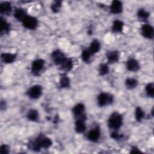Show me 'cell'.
I'll return each instance as SVG.
<instances>
[{
    "mask_svg": "<svg viewBox=\"0 0 154 154\" xmlns=\"http://www.w3.org/2000/svg\"><path fill=\"white\" fill-rule=\"evenodd\" d=\"M52 142L50 138L43 135H38L34 141L29 144V148L35 152H38L41 149H48L52 146Z\"/></svg>",
    "mask_w": 154,
    "mask_h": 154,
    "instance_id": "1",
    "label": "cell"
},
{
    "mask_svg": "<svg viewBox=\"0 0 154 154\" xmlns=\"http://www.w3.org/2000/svg\"><path fill=\"white\" fill-rule=\"evenodd\" d=\"M123 117L120 114L117 112L112 113L108 120V127L114 131L118 130L122 125Z\"/></svg>",
    "mask_w": 154,
    "mask_h": 154,
    "instance_id": "2",
    "label": "cell"
},
{
    "mask_svg": "<svg viewBox=\"0 0 154 154\" xmlns=\"http://www.w3.org/2000/svg\"><path fill=\"white\" fill-rule=\"evenodd\" d=\"M114 100L112 95L107 93H100L97 97V103L100 106L111 104Z\"/></svg>",
    "mask_w": 154,
    "mask_h": 154,
    "instance_id": "3",
    "label": "cell"
},
{
    "mask_svg": "<svg viewBox=\"0 0 154 154\" xmlns=\"http://www.w3.org/2000/svg\"><path fill=\"white\" fill-rule=\"evenodd\" d=\"M43 88L42 86L35 85L31 87L27 91L26 93L28 97L32 99H37L40 97L42 94Z\"/></svg>",
    "mask_w": 154,
    "mask_h": 154,
    "instance_id": "4",
    "label": "cell"
},
{
    "mask_svg": "<svg viewBox=\"0 0 154 154\" xmlns=\"http://www.w3.org/2000/svg\"><path fill=\"white\" fill-rule=\"evenodd\" d=\"M85 111V106L82 103H78L76 104L72 109V112L75 117L77 119H82L85 120L86 117L84 113Z\"/></svg>",
    "mask_w": 154,
    "mask_h": 154,
    "instance_id": "5",
    "label": "cell"
},
{
    "mask_svg": "<svg viewBox=\"0 0 154 154\" xmlns=\"http://www.w3.org/2000/svg\"><path fill=\"white\" fill-rule=\"evenodd\" d=\"M45 66V61L42 59H37L32 63L31 72L33 75L38 76L43 70Z\"/></svg>",
    "mask_w": 154,
    "mask_h": 154,
    "instance_id": "6",
    "label": "cell"
},
{
    "mask_svg": "<svg viewBox=\"0 0 154 154\" xmlns=\"http://www.w3.org/2000/svg\"><path fill=\"white\" fill-rule=\"evenodd\" d=\"M23 26L29 29H34L36 28L38 25V21L37 19L33 16L27 15L23 20L22 22Z\"/></svg>",
    "mask_w": 154,
    "mask_h": 154,
    "instance_id": "7",
    "label": "cell"
},
{
    "mask_svg": "<svg viewBox=\"0 0 154 154\" xmlns=\"http://www.w3.org/2000/svg\"><path fill=\"white\" fill-rule=\"evenodd\" d=\"M52 58L57 65L61 66L67 59L64 54L60 50H55L52 53Z\"/></svg>",
    "mask_w": 154,
    "mask_h": 154,
    "instance_id": "8",
    "label": "cell"
},
{
    "mask_svg": "<svg viewBox=\"0 0 154 154\" xmlns=\"http://www.w3.org/2000/svg\"><path fill=\"white\" fill-rule=\"evenodd\" d=\"M141 34L146 38L152 39L154 35V30L153 26L149 24H145L141 28Z\"/></svg>",
    "mask_w": 154,
    "mask_h": 154,
    "instance_id": "9",
    "label": "cell"
},
{
    "mask_svg": "<svg viewBox=\"0 0 154 154\" xmlns=\"http://www.w3.org/2000/svg\"><path fill=\"white\" fill-rule=\"evenodd\" d=\"M100 129L98 126H96L95 128L91 129L87 134L88 139L93 142H96L100 138Z\"/></svg>",
    "mask_w": 154,
    "mask_h": 154,
    "instance_id": "10",
    "label": "cell"
},
{
    "mask_svg": "<svg viewBox=\"0 0 154 154\" xmlns=\"http://www.w3.org/2000/svg\"><path fill=\"white\" fill-rule=\"evenodd\" d=\"M123 10V5L119 1H113L110 6V11L112 14H117L122 13Z\"/></svg>",
    "mask_w": 154,
    "mask_h": 154,
    "instance_id": "11",
    "label": "cell"
},
{
    "mask_svg": "<svg viewBox=\"0 0 154 154\" xmlns=\"http://www.w3.org/2000/svg\"><path fill=\"white\" fill-rule=\"evenodd\" d=\"M126 68L128 70L136 72L140 69L139 63L134 58H130L126 62Z\"/></svg>",
    "mask_w": 154,
    "mask_h": 154,
    "instance_id": "12",
    "label": "cell"
},
{
    "mask_svg": "<svg viewBox=\"0 0 154 154\" xmlns=\"http://www.w3.org/2000/svg\"><path fill=\"white\" fill-rule=\"evenodd\" d=\"M16 58V55L10 53H3L1 54V58L2 61L7 64L13 63Z\"/></svg>",
    "mask_w": 154,
    "mask_h": 154,
    "instance_id": "13",
    "label": "cell"
},
{
    "mask_svg": "<svg viewBox=\"0 0 154 154\" xmlns=\"http://www.w3.org/2000/svg\"><path fill=\"white\" fill-rule=\"evenodd\" d=\"M119 53L117 51H110L107 54V60L109 63H115L118 61Z\"/></svg>",
    "mask_w": 154,
    "mask_h": 154,
    "instance_id": "14",
    "label": "cell"
},
{
    "mask_svg": "<svg viewBox=\"0 0 154 154\" xmlns=\"http://www.w3.org/2000/svg\"><path fill=\"white\" fill-rule=\"evenodd\" d=\"M86 129L85 120L77 119L75 122V131L78 133H83Z\"/></svg>",
    "mask_w": 154,
    "mask_h": 154,
    "instance_id": "15",
    "label": "cell"
},
{
    "mask_svg": "<svg viewBox=\"0 0 154 154\" xmlns=\"http://www.w3.org/2000/svg\"><path fill=\"white\" fill-rule=\"evenodd\" d=\"M100 43L98 42V40H94L91 42L90 45L88 49L89 50L91 55H93L97 53L100 50Z\"/></svg>",
    "mask_w": 154,
    "mask_h": 154,
    "instance_id": "16",
    "label": "cell"
},
{
    "mask_svg": "<svg viewBox=\"0 0 154 154\" xmlns=\"http://www.w3.org/2000/svg\"><path fill=\"white\" fill-rule=\"evenodd\" d=\"M124 23L122 21L116 20L114 21L112 26V31L113 32H121L123 28Z\"/></svg>",
    "mask_w": 154,
    "mask_h": 154,
    "instance_id": "17",
    "label": "cell"
},
{
    "mask_svg": "<svg viewBox=\"0 0 154 154\" xmlns=\"http://www.w3.org/2000/svg\"><path fill=\"white\" fill-rule=\"evenodd\" d=\"M11 5L8 2H3L0 4V12L2 14H8L11 11Z\"/></svg>",
    "mask_w": 154,
    "mask_h": 154,
    "instance_id": "18",
    "label": "cell"
},
{
    "mask_svg": "<svg viewBox=\"0 0 154 154\" xmlns=\"http://www.w3.org/2000/svg\"><path fill=\"white\" fill-rule=\"evenodd\" d=\"M27 16L25 11L22 8H17L14 11V16L15 18L20 22H22L23 19L25 18V17Z\"/></svg>",
    "mask_w": 154,
    "mask_h": 154,
    "instance_id": "19",
    "label": "cell"
},
{
    "mask_svg": "<svg viewBox=\"0 0 154 154\" xmlns=\"http://www.w3.org/2000/svg\"><path fill=\"white\" fill-rule=\"evenodd\" d=\"M1 32L2 33H8L10 29V25L3 18H1Z\"/></svg>",
    "mask_w": 154,
    "mask_h": 154,
    "instance_id": "20",
    "label": "cell"
},
{
    "mask_svg": "<svg viewBox=\"0 0 154 154\" xmlns=\"http://www.w3.org/2000/svg\"><path fill=\"white\" fill-rule=\"evenodd\" d=\"M26 116H27L28 119L30 121L35 122V121L37 120V119L38 118V113L37 110L31 109L28 111Z\"/></svg>",
    "mask_w": 154,
    "mask_h": 154,
    "instance_id": "21",
    "label": "cell"
},
{
    "mask_svg": "<svg viewBox=\"0 0 154 154\" xmlns=\"http://www.w3.org/2000/svg\"><path fill=\"white\" fill-rule=\"evenodd\" d=\"M125 85L128 89H134L137 87L138 85V81L134 78H128L125 81Z\"/></svg>",
    "mask_w": 154,
    "mask_h": 154,
    "instance_id": "22",
    "label": "cell"
},
{
    "mask_svg": "<svg viewBox=\"0 0 154 154\" xmlns=\"http://www.w3.org/2000/svg\"><path fill=\"white\" fill-rule=\"evenodd\" d=\"M60 85L61 88H67L70 85V79L66 75H63L61 76Z\"/></svg>",
    "mask_w": 154,
    "mask_h": 154,
    "instance_id": "23",
    "label": "cell"
},
{
    "mask_svg": "<svg viewBox=\"0 0 154 154\" xmlns=\"http://www.w3.org/2000/svg\"><path fill=\"white\" fill-rule=\"evenodd\" d=\"M135 116L137 121L138 122H141V120L144 118V112L140 106H138L136 108L135 111Z\"/></svg>",
    "mask_w": 154,
    "mask_h": 154,
    "instance_id": "24",
    "label": "cell"
},
{
    "mask_svg": "<svg viewBox=\"0 0 154 154\" xmlns=\"http://www.w3.org/2000/svg\"><path fill=\"white\" fill-rule=\"evenodd\" d=\"M137 15L138 18L142 21L146 20L149 16V13L146 11L144 9H139L137 13Z\"/></svg>",
    "mask_w": 154,
    "mask_h": 154,
    "instance_id": "25",
    "label": "cell"
},
{
    "mask_svg": "<svg viewBox=\"0 0 154 154\" xmlns=\"http://www.w3.org/2000/svg\"><path fill=\"white\" fill-rule=\"evenodd\" d=\"M62 69L66 71L70 70L73 67V62L70 58H67L65 62L61 66Z\"/></svg>",
    "mask_w": 154,
    "mask_h": 154,
    "instance_id": "26",
    "label": "cell"
},
{
    "mask_svg": "<svg viewBox=\"0 0 154 154\" xmlns=\"http://www.w3.org/2000/svg\"><path fill=\"white\" fill-rule=\"evenodd\" d=\"M146 92L148 96L153 97L154 96V85L152 82L149 83L146 87Z\"/></svg>",
    "mask_w": 154,
    "mask_h": 154,
    "instance_id": "27",
    "label": "cell"
},
{
    "mask_svg": "<svg viewBox=\"0 0 154 154\" xmlns=\"http://www.w3.org/2000/svg\"><path fill=\"white\" fill-rule=\"evenodd\" d=\"M109 72V67L106 64H101L99 68V72L100 75L103 76L107 74Z\"/></svg>",
    "mask_w": 154,
    "mask_h": 154,
    "instance_id": "28",
    "label": "cell"
},
{
    "mask_svg": "<svg viewBox=\"0 0 154 154\" xmlns=\"http://www.w3.org/2000/svg\"><path fill=\"white\" fill-rule=\"evenodd\" d=\"M91 54L89 51L88 49H84L81 54L82 59L85 62H88L90 58V57L91 56Z\"/></svg>",
    "mask_w": 154,
    "mask_h": 154,
    "instance_id": "29",
    "label": "cell"
},
{
    "mask_svg": "<svg viewBox=\"0 0 154 154\" xmlns=\"http://www.w3.org/2000/svg\"><path fill=\"white\" fill-rule=\"evenodd\" d=\"M61 7V1H55L51 5V9L53 12L57 13L60 11Z\"/></svg>",
    "mask_w": 154,
    "mask_h": 154,
    "instance_id": "30",
    "label": "cell"
},
{
    "mask_svg": "<svg viewBox=\"0 0 154 154\" xmlns=\"http://www.w3.org/2000/svg\"><path fill=\"white\" fill-rule=\"evenodd\" d=\"M9 147L7 145L3 144L0 147V153L1 154H7L9 153Z\"/></svg>",
    "mask_w": 154,
    "mask_h": 154,
    "instance_id": "31",
    "label": "cell"
},
{
    "mask_svg": "<svg viewBox=\"0 0 154 154\" xmlns=\"http://www.w3.org/2000/svg\"><path fill=\"white\" fill-rule=\"evenodd\" d=\"M111 137L112 138H113L114 140H120V139H122L123 138V135H122L117 134V132H116V131H114V132L111 133Z\"/></svg>",
    "mask_w": 154,
    "mask_h": 154,
    "instance_id": "32",
    "label": "cell"
},
{
    "mask_svg": "<svg viewBox=\"0 0 154 154\" xmlns=\"http://www.w3.org/2000/svg\"><path fill=\"white\" fill-rule=\"evenodd\" d=\"M131 153H140L141 152V151L137 147H135V146H133L132 147V149H131V152H130Z\"/></svg>",
    "mask_w": 154,
    "mask_h": 154,
    "instance_id": "33",
    "label": "cell"
}]
</instances>
